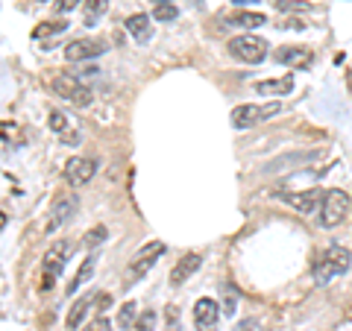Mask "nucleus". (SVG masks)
I'll list each match as a JSON object with an SVG mask.
<instances>
[{
	"label": "nucleus",
	"instance_id": "obj_20",
	"mask_svg": "<svg viewBox=\"0 0 352 331\" xmlns=\"http://www.w3.org/2000/svg\"><path fill=\"white\" fill-rule=\"evenodd\" d=\"M94 308V293H85L82 299H76L74 305H71V311H68V319H65V326H68L71 331H76L82 323H85V317H88V311Z\"/></svg>",
	"mask_w": 352,
	"mask_h": 331
},
{
	"label": "nucleus",
	"instance_id": "obj_2",
	"mask_svg": "<svg viewBox=\"0 0 352 331\" xmlns=\"http://www.w3.org/2000/svg\"><path fill=\"white\" fill-rule=\"evenodd\" d=\"M226 50H229V56L238 59V62H244V65H258V62L267 59L270 44L264 41L261 36H252V32H241V36L229 38Z\"/></svg>",
	"mask_w": 352,
	"mask_h": 331
},
{
	"label": "nucleus",
	"instance_id": "obj_30",
	"mask_svg": "<svg viewBox=\"0 0 352 331\" xmlns=\"http://www.w3.org/2000/svg\"><path fill=\"white\" fill-rule=\"evenodd\" d=\"M279 30H305V24L300 18H285V21H279Z\"/></svg>",
	"mask_w": 352,
	"mask_h": 331
},
{
	"label": "nucleus",
	"instance_id": "obj_21",
	"mask_svg": "<svg viewBox=\"0 0 352 331\" xmlns=\"http://www.w3.org/2000/svg\"><path fill=\"white\" fill-rule=\"evenodd\" d=\"M97 261H100V255H97V252H91V255H88L85 261H82V267L80 270H76V275H74V282L68 284V293L74 296L76 290H80L82 288V284L88 282V279H91V275H94V270H97Z\"/></svg>",
	"mask_w": 352,
	"mask_h": 331
},
{
	"label": "nucleus",
	"instance_id": "obj_27",
	"mask_svg": "<svg viewBox=\"0 0 352 331\" xmlns=\"http://www.w3.org/2000/svg\"><path fill=\"white\" fill-rule=\"evenodd\" d=\"M276 9L279 12H305L308 3H302V0H276Z\"/></svg>",
	"mask_w": 352,
	"mask_h": 331
},
{
	"label": "nucleus",
	"instance_id": "obj_15",
	"mask_svg": "<svg viewBox=\"0 0 352 331\" xmlns=\"http://www.w3.org/2000/svg\"><path fill=\"white\" fill-rule=\"evenodd\" d=\"M200 267H203V255H197V252L182 255L179 261H176V267L170 270V284H173V288H182V284L188 282Z\"/></svg>",
	"mask_w": 352,
	"mask_h": 331
},
{
	"label": "nucleus",
	"instance_id": "obj_33",
	"mask_svg": "<svg viewBox=\"0 0 352 331\" xmlns=\"http://www.w3.org/2000/svg\"><path fill=\"white\" fill-rule=\"evenodd\" d=\"M235 331H258V326H256V323H241Z\"/></svg>",
	"mask_w": 352,
	"mask_h": 331
},
{
	"label": "nucleus",
	"instance_id": "obj_13",
	"mask_svg": "<svg viewBox=\"0 0 352 331\" xmlns=\"http://www.w3.org/2000/svg\"><path fill=\"white\" fill-rule=\"evenodd\" d=\"M217 319H220V305L214 299L203 296V299L194 302V326L200 331H212L217 326Z\"/></svg>",
	"mask_w": 352,
	"mask_h": 331
},
{
	"label": "nucleus",
	"instance_id": "obj_11",
	"mask_svg": "<svg viewBox=\"0 0 352 331\" xmlns=\"http://www.w3.org/2000/svg\"><path fill=\"white\" fill-rule=\"evenodd\" d=\"M97 168H100V164H97V159H91V156H74L68 164H65V179H68V185H74V187H82L94 179Z\"/></svg>",
	"mask_w": 352,
	"mask_h": 331
},
{
	"label": "nucleus",
	"instance_id": "obj_28",
	"mask_svg": "<svg viewBox=\"0 0 352 331\" xmlns=\"http://www.w3.org/2000/svg\"><path fill=\"white\" fill-rule=\"evenodd\" d=\"M153 326H156V314H153V311H144V314L138 317V323L132 326L129 331H153Z\"/></svg>",
	"mask_w": 352,
	"mask_h": 331
},
{
	"label": "nucleus",
	"instance_id": "obj_10",
	"mask_svg": "<svg viewBox=\"0 0 352 331\" xmlns=\"http://www.w3.org/2000/svg\"><path fill=\"white\" fill-rule=\"evenodd\" d=\"M50 129L59 135V141L62 144H68V147H76L82 141V129H80V124L68 115V112H59V109H53L50 112Z\"/></svg>",
	"mask_w": 352,
	"mask_h": 331
},
{
	"label": "nucleus",
	"instance_id": "obj_8",
	"mask_svg": "<svg viewBox=\"0 0 352 331\" xmlns=\"http://www.w3.org/2000/svg\"><path fill=\"white\" fill-rule=\"evenodd\" d=\"M279 200H285L288 205H294L300 214H320V208H323V200H326V191H320V187H308V191H300V194H285L279 191L276 194Z\"/></svg>",
	"mask_w": 352,
	"mask_h": 331
},
{
	"label": "nucleus",
	"instance_id": "obj_14",
	"mask_svg": "<svg viewBox=\"0 0 352 331\" xmlns=\"http://www.w3.org/2000/svg\"><path fill=\"white\" fill-rule=\"evenodd\" d=\"M273 59H276L279 65H285V68H308L311 65V50L308 47H294V44H285V47H279L276 53H273Z\"/></svg>",
	"mask_w": 352,
	"mask_h": 331
},
{
	"label": "nucleus",
	"instance_id": "obj_29",
	"mask_svg": "<svg viewBox=\"0 0 352 331\" xmlns=\"http://www.w3.org/2000/svg\"><path fill=\"white\" fill-rule=\"evenodd\" d=\"M80 3H85V0H53V9L65 15V12H74V9L80 6Z\"/></svg>",
	"mask_w": 352,
	"mask_h": 331
},
{
	"label": "nucleus",
	"instance_id": "obj_19",
	"mask_svg": "<svg viewBox=\"0 0 352 331\" xmlns=\"http://www.w3.org/2000/svg\"><path fill=\"white\" fill-rule=\"evenodd\" d=\"M124 27H126V32H129V36L135 38L138 44H147V41L153 38V21H150V15H144V12L129 15Z\"/></svg>",
	"mask_w": 352,
	"mask_h": 331
},
{
	"label": "nucleus",
	"instance_id": "obj_32",
	"mask_svg": "<svg viewBox=\"0 0 352 331\" xmlns=\"http://www.w3.org/2000/svg\"><path fill=\"white\" fill-rule=\"evenodd\" d=\"M97 305H100V311H106V308L112 305V293H100L97 296Z\"/></svg>",
	"mask_w": 352,
	"mask_h": 331
},
{
	"label": "nucleus",
	"instance_id": "obj_1",
	"mask_svg": "<svg viewBox=\"0 0 352 331\" xmlns=\"http://www.w3.org/2000/svg\"><path fill=\"white\" fill-rule=\"evenodd\" d=\"M349 264H352V252L349 249H344V247H329L323 255L314 261L311 275H314L317 284H329V282H335L338 275H344L349 270Z\"/></svg>",
	"mask_w": 352,
	"mask_h": 331
},
{
	"label": "nucleus",
	"instance_id": "obj_4",
	"mask_svg": "<svg viewBox=\"0 0 352 331\" xmlns=\"http://www.w3.org/2000/svg\"><path fill=\"white\" fill-rule=\"evenodd\" d=\"M50 85H53V91H56L62 100H68V103L80 106V109H85V106H91V103H94L91 88L82 85L80 76H74V73H68V71H62V73L53 76V82H50Z\"/></svg>",
	"mask_w": 352,
	"mask_h": 331
},
{
	"label": "nucleus",
	"instance_id": "obj_22",
	"mask_svg": "<svg viewBox=\"0 0 352 331\" xmlns=\"http://www.w3.org/2000/svg\"><path fill=\"white\" fill-rule=\"evenodd\" d=\"M68 30V21H44V24H38L36 30H32V38H50V36H62V32Z\"/></svg>",
	"mask_w": 352,
	"mask_h": 331
},
{
	"label": "nucleus",
	"instance_id": "obj_26",
	"mask_svg": "<svg viewBox=\"0 0 352 331\" xmlns=\"http://www.w3.org/2000/svg\"><path fill=\"white\" fill-rule=\"evenodd\" d=\"M176 15H179L176 3H159L156 9H153V18L156 21H176Z\"/></svg>",
	"mask_w": 352,
	"mask_h": 331
},
{
	"label": "nucleus",
	"instance_id": "obj_17",
	"mask_svg": "<svg viewBox=\"0 0 352 331\" xmlns=\"http://www.w3.org/2000/svg\"><path fill=\"white\" fill-rule=\"evenodd\" d=\"M320 152L317 150H300V152H285V156H279V159H273L267 168V173H279V170H288V168H300V164H305V161H314Z\"/></svg>",
	"mask_w": 352,
	"mask_h": 331
},
{
	"label": "nucleus",
	"instance_id": "obj_23",
	"mask_svg": "<svg viewBox=\"0 0 352 331\" xmlns=\"http://www.w3.org/2000/svg\"><path fill=\"white\" fill-rule=\"evenodd\" d=\"M82 12H85V24H97V18L109 12V0H85Z\"/></svg>",
	"mask_w": 352,
	"mask_h": 331
},
{
	"label": "nucleus",
	"instance_id": "obj_6",
	"mask_svg": "<svg viewBox=\"0 0 352 331\" xmlns=\"http://www.w3.org/2000/svg\"><path fill=\"white\" fill-rule=\"evenodd\" d=\"M349 208L352 205H349L346 191H340V187H335V191H326V200H323V208H320V226L323 229L340 226L349 217Z\"/></svg>",
	"mask_w": 352,
	"mask_h": 331
},
{
	"label": "nucleus",
	"instance_id": "obj_3",
	"mask_svg": "<svg viewBox=\"0 0 352 331\" xmlns=\"http://www.w3.org/2000/svg\"><path fill=\"white\" fill-rule=\"evenodd\" d=\"M282 112V103L279 100H273V103H244V106H238L232 109V126L235 129H252V126H258L264 124V120H270L273 115H279Z\"/></svg>",
	"mask_w": 352,
	"mask_h": 331
},
{
	"label": "nucleus",
	"instance_id": "obj_35",
	"mask_svg": "<svg viewBox=\"0 0 352 331\" xmlns=\"http://www.w3.org/2000/svg\"><path fill=\"white\" fill-rule=\"evenodd\" d=\"M156 3H173V0H156Z\"/></svg>",
	"mask_w": 352,
	"mask_h": 331
},
{
	"label": "nucleus",
	"instance_id": "obj_25",
	"mask_svg": "<svg viewBox=\"0 0 352 331\" xmlns=\"http://www.w3.org/2000/svg\"><path fill=\"white\" fill-rule=\"evenodd\" d=\"M106 238H109V229H106V226H94V229H88V231H85L82 247H88V249H97V247H100Z\"/></svg>",
	"mask_w": 352,
	"mask_h": 331
},
{
	"label": "nucleus",
	"instance_id": "obj_12",
	"mask_svg": "<svg viewBox=\"0 0 352 331\" xmlns=\"http://www.w3.org/2000/svg\"><path fill=\"white\" fill-rule=\"evenodd\" d=\"M76 205H80L76 194H65V196H59V200L53 203L50 220H47V231H50V235H53V231H59L65 223H71V217L76 214Z\"/></svg>",
	"mask_w": 352,
	"mask_h": 331
},
{
	"label": "nucleus",
	"instance_id": "obj_24",
	"mask_svg": "<svg viewBox=\"0 0 352 331\" xmlns=\"http://www.w3.org/2000/svg\"><path fill=\"white\" fill-rule=\"evenodd\" d=\"M138 305L135 302H124L120 305V311H118V323H120V328H132L138 323Z\"/></svg>",
	"mask_w": 352,
	"mask_h": 331
},
{
	"label": "nucleus",
	"instance_id": "obj_7",
	"mask_svg": "<svg viewBox=\"0 0 352 331\" xmlns=\"http://www.w3.org/2000/svg\"><path fill=\"white\" fill-rule=\"evenodd\" d=\"M68 255H71V244H68V240H53V244L47 247V252H44V258H41V270H44L41 290H50L53 288V282H56V275L62 273Z\"/></svg>",
	"mask_w": 352,
	"mask_h": 331
},
{
	"label": "nucleus",
	"instance_id": "obj_18",
	"mask_svg": "<svg viewBox=\"0 0 352 331\" xmlns=\"http://www.w3.org/2000/svg\"><path fill=\"white\" fill-rule=\"evenodd\" d=\"M261 97H288L294 91V73H285L279 80H261L252 85Z\"/></svg>",
	"mask_w": 352,
	"mask_h": 331
},
{
	"label": "nucleus",
	"instance_id": "obj_31",
	"mask_svg": "<svg viewBox=\"0 0 352 331\" xmlns=\"http://www.w3.org/2000/svg\"><path fill=\"white\" fill-rule=\"evenodd\" d=\"M82 331H109V319H106V317L94 319V323H91V326H85Z\"/></svg>",
	"mask_w": 352,
	"mask_h": 331
},
{
	"label": "nucleus",
	"instance_id": "obj_36",
	"mask_svg": "<svg viewBox=\"0 0 352 331\" xmlns=\"http://www.w3.org/2000/svg\"><path fill=\"white\" fill-rule=\"evenodd\" d=\"M168 331H179V326H170V328H168Z\"/></svg>",
	"mask_w": 352,
	"mask_h": 331
},
{
	"label": "nucleus",
	"instance_id": "obj_9",
	"mask_svg": "<svg viewBox=\"0 0 352 331\" xmlns=\"http://www.w3.org/2000/svg\"><path fill=\"white\" fill-rule=\"evenodd\" d=\"M106 50H109V44L103 38L85 36V38H74L68 47H65V59L68 62H91L97 56H103Z\"/></svg>",
	"mask_w": 352,
	"mask_h": 331
},
{
	"label": "nucleus",
	"instance_id": "obj_5",
	"mask_svg": "<svg viewBox=\"0 0 352 331\" xmlns=\"http://www.w3.org/2000/svg\"><path fill=\"white\" fill-rule=\"evenodd\" d=\"M162 255H164V244H159V240H156V244L141 247V249H138V255L132 258V261H129V267H126V275H124V279H126V288H132L135 282L144 279V275H147L153 267H156V261H159Z\"/></svg>",
	"mask_w": 352,
	"mask_h": 331
},
{
	"label": "nucleus",
	"instance_id": "obj_16",
	"mask_svg": "<svg viewBox=\"0 0 352 331\" xmlns=\"http://www.w3.org/2000/svg\"><path fill=\"white\" fill-rule=\"evenodd\" d=\"M220 24L226 27H238V30H256V27H264L267 24V18H264L261 12H250V9H238V12H229V15H220Z\"/></svg>",
	"mask_w": 352,
	"mask_h": 331
},
{
	"label": "nucleus",
	"instance_id": "obj_34",
	"mask_svg": "<svg viewBox=\"0 0 352 331\" xmlns=\"http://www.w3.org/2000/svg\"><path fill=\"white\" fill-rule=\"evenodd\" d=\"M232 3H235V6H238V9H247V6H250V3H256V0H232Z\"/></svg>",
	"mask_w": 352,
	"mask_h": 331
}]
</instances>
